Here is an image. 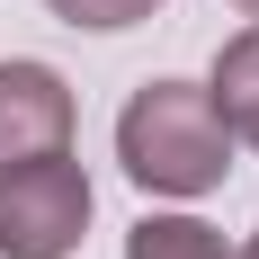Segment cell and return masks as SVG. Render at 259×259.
<instances>
[{
  "mask_svg": "<svg viewBox=\"0 0 259 259\" xmlns=\"http://www.w3.org/2000/svg\"><path fill=\"white\" fill-rule=\"evenodd\" d=\"M116 161L152 197H206L233 170V134L197 80H143L116 116Z\"/></svg>",
  "mask_w": 259,
  "mask_h": 259,
  "instance_id": "cell-1",
  "label": "cell"
},
{
  "mask_svg": "<svg viewBox=\"0 0 259 259\" xmlns=\"http://www.w3.org/2000/svg\"><path fill=\"white\" fill-rule=\"evenodd\" d=\"M90 233V170L72 152L0 170V259H72Z\"/></svg>",
  "mask_w": 259,
  "mask_h": 259,
  "instance_id": "cell-2",
  "label": "cell"
},
{
  "mask_svg": "<svg viewBox=\"0 0 259 259\" xmlns=\"http://www.w3.org/2000/svg\"><path fill=\"white\" fill-rule=\"evenodd\" d=\"M72 125H80V107L54 63H0V170L72 152Z\"/></svg>",
  "mask_w": 259,
  "mask_h": 259,
  "instance_id": "cell-3",
  "label": "cell"
},
{
  "mask_svg": "<svg viewBox=\"0 0 259 259\" xmlns=\"http://www.w3.org/2000/svg\"><path fill=\"white\" fill-rule=\"evenodd\" d=\"M206 99H214V116H224V134H233V143H259V27H241L233 45L214 54Z\"/></svg>",
  "mask_w": 259,
  "mask_h": 259,
  "instance_id": "cell-4",
  "label": "cell"
},
{
  "mask_svg": "<svg viewBox=\"0 0 259 259\" xmlns=\"http://www.w3.org/2000/svg\"><path fill=\"white\" fill-rule=\"evenodd\" d=\"M125 259H233V241L197 214H143L125 233Z\"/></svg>",
  "mask_w": 259,
  "mask_h": 259,
  "instance_id": "cell-5",
  "label": "cell"
},
{
  "mask_svg": "<svg viewBox=\"0 0 259 259\" xmlns=\"http://www.w3.org/2000/svg\"><path fill=\"white\" fill-rule=\"evenodd\" d=\"M152 9H161V0H54L63 27H99V36H107V27H143Z\"/></svg>",
  "mask_w": 259,
  "mask_h": 259,
  "instance_id": "cell-6",
  "label": "cell"
},
{
  "mask_svg": "<svg viewBox=\"0 0 259 259\" xmlns=\"http://www.w3.org/2000/svg\"><path fill=\"white\" fill-rule=\"evenodd\" d=\"M233 259H259V233H250V241H241V250H233Z\"/></svg>",
  "mask_w": 259,
  "mask_h": 259,
  "instance_id": "cell-7",
  "label": "cell"
},
{
  "mask_svg": "<svg viewBox=\"0 0 259 259\" xmlns=\"http://www.w3.org/2000/svg\"><path fill=\"white\" fill-rule=\"evenodd\" d=\"M233 9H241V18H259V0H233Z\"/></svg>",
  "mask_w": 259,
  "mask_h": 259,
  "instance_id": "cell-8",
  "label": "cell"
}]
</instances>
